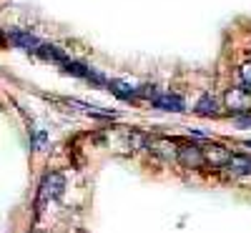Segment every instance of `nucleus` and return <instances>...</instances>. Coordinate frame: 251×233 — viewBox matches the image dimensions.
Returning <instances> with one entry per match:
<instances>
[{
  "label": "nucleus",
  "mask_w": 251,
  "mask_h": 233,
  "mask_svg": "<svg viewBox=\"0 0 251 233\" xmlns=\"http://www.w3.org/2000/svg\"><path fill=\"white\" fill-rule=\"evenodd\" d=\"M10 40L18 46V48H23V50H30V53H38L40 50V40L35 38V35H30V33H23V30H15L13 35H10Z\"/></svg>",
  "instance_id": "nucleus-6"
},
{
  "label": "nucleus",
  "mask_w": 251,
  "mask_h": 233,
  "mask_svg": "<svg viewBox=\"0 0 251 233\" xmlns=\"http://www.w3.org/2000/svg\"><path fill=\"white\" fill-rule=\"evenodd\" d=\"M226 168L236 176H249L251 173V156H244V153H231V158H228Z\"/></svg>",
  "instance_id": "nucleus-7"
},
{
  "label": "nucleus",
  "mask_w": 251,
  "mask_h": 233,
  "mask_svg": "<svg viewBox=\"0 0 251 233\" xmlns=\"http://www.w3.org/2000/svg\"><path fill=\"white\" fill-rule=\"evenodd\" d=\"M201 151H203V163L211 168H226L228 158H231V151L221 143H206L201 145Z\"/></svg>",
  "instance_id": "nucleus-4"
},
{
  "label": "nucleus",
  "mask_w": 251,
  "mask_h": 233,
  "mask_svg": "<svg viewBox=\"0 0 251 233\" xmlns=\"http://www.w3.org/2000/svg\"><path fill=\"white\" fill-rule=\"evenodd\" d=\"M146 148H149L153 156L163 158V161H176V153H178L176 140L163 138V136H158V138H149V145H146Z\"/></svg>",
  "instance_id": "nucleus-5"
},
{
  "label": "nucleus",
  "mask_w": 251,
  "mask_h": 233,
  "mask_svg": "<svg viewBox=\"0 0 251 233\" xmlns=\"http://www.w3.org/2000/svg\"><path fill=\"white\" fill-rule=\"evenodd\" d=\"M176 161L183 165V168H203V151L201 145L196 143H181L178 145V153H176Z\"/></svg>",
  "instance_id": "nucleus-3"
},
{
  "label": "nucleus",
  "mask_w": 251,
  "mask_h": 233,
  "mask_svg": "<svg viewBox=\"0 0 251 233\" xmlns=\"http://www.w3.org/2000/svg\"><path fill=\"white\" fill-rule=\"evenodd\" d=\"M63 70H66L68 75H78V78H86V80H91V75H93V70L88 66H83V63H73V60L63 63Z\"/></svg>",
  "instance_id": "nucleus-10"
},
{
  "label": "nucleus",
  "mask_w": 251,
  "mask_h": 233,
  "mask_svg": "<svg viewBox=\"0 0 251 233\" xmlns=\"http://www.w3.org/2000/svg\"><path fill=\"white\" fill-rule=\"evenodd\" d=\"M196 113L199 116H216V100L208 93H203L199 98V103H196Z\"/></svg>",
  "instance_id": "nucleus-12"
},
{
  "label": "nucleus",
  "mask_w": 251,
  "mask_h": 233,
  "mask_svg": "<svg viewBox=\"0 0 251 233\" xmlns=\"http://www.w3.org/2000/svg\"><path fill=\"white\" fill-rule=\"evenodd\" d=\"M224 105H226V111L241 118V116H249L251 113V91L249 88H228L226 95H224Z\"/></svg>",
  "instance_id": "nucleus-1"
},
{
  "label": "nucleus",
  "mask_w": 251,
  "mask_h": 233,
  "mask_svg": "<svg viewBox=\"0 0 251 233\" xmlns=\"http://www.w3.org/2000/svg\"><path fill=\"white\" fill-rule=\"evenodd\" d=\"M46 140H48L46 131H38L35 138H33V148H35V151H43V148H46Z\"/></svg>",
  "instance_id": "nucleus-14"
},
{
  "label": "nucleus",
  "mask_w": 251,
  "mask_h": 233,
  "mask_svg": "<svg viewBox=\"0 0 251 233\" xmlns=\"http://www.w3.org/2000/svg\"><path fill=\"white\" fill-rule=\"evenodd\" d=\"M239 78H241V86L251 91V60L241 63V68H239Z\"/></svg>",
  "instance_id": "nucleus-13"
},
{
  "label": "nucleus",
  "mask_w": 251,
  "mask_h": 233,
  "mask_svg": "<svg viewBox=\"0 0 251 233\" xmlns=\"http://www.w3.org/2000/svg\"><path fill=\"white\" fill-rule=\"evenodd\" d=\"M63 188H66V178H63V173L58 171H50L43 176V181H40V188H38V203L43 206L48 201H55L63 196Z\"/></svg>",
  "instance_id": "nucleus-2"
},
{
  "label": "nucleus",
  "mask_w": 251,
  "mask_h": 233,
  "mask_svg": "<svg viewBox=\"0 0 251 233\" xmlns=\"http://www.w3.org/2000/svg\"><path fill=\"white\" fill-rule=\"evenodd\" d=\"M108 88H111L118 98H123V100H133V98H138V88H131V86H126V83H121V80H111V83H108Z\"/></svg>",
  "instance_id": "nucleus-9"
},
{
  "label": "nucleus",
  "mask_w": 251,
  "mask_h": 233,
  "mask_svg": "<svg viewBox=\"0 0 251 233\" xmlns=\"http://www.w3.org/2000/svg\"><path fill=\"white\" fill-rule=\"evenodd\" d=\"M153 105L161 111H171V113H181L183 111V100L178 95H169V93H163V95H156L153 98Z\"/></svg>",
  "instance_id": "nucleus-8"
},
{
  "label": "nucleus",
  "mask_w": 251,
  "mask_h": 233,
  "mask_svg": "<svg viewBox=\"0 0 251 233\" xmlns=\"http://www.w3.org/2000/svg\"><path fill=\"white\" fill-rule=\"evenodd\" d=\"M38 53L43 55L46 60H55V63H60V66H63V63H68V55L63 53L60 48H55V46H46V43H43Z\"/></svg>",
  "instance_id": "nucleus-11"
}]
</instances>
